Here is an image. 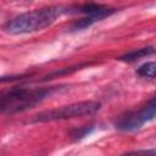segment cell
<instances>
[{"label":"cell","instance_id":"cell-1","mask_svg":"<svg viewBox=\"0 0 156 156\" xmlns=\"http://www.w3.org/2000/svg\"><path fill=\"white\" fill-rule=\"evenodd\" d=\"M55 90L50 88H24L12 87L0 91V113L12 115L23 112L41 102L45 98L50 96Z\"/></svg>","mask_w":156,"mask_h":156},{"label":"cell","instance_id":"cell-2","mask_svg":"<svg viewBox=\"0 0 156 156\" xmlns=\"http://www.w3.org/2000/svg\"><path fill=\"white\" fill-rule=\"evenodd\" d=\"M65 12L66 7L63 6H48L37 9L13 17L4 26V29L10 34H24L41 30L51 26Z\"/></svg>","mask_w":156,"mask_h":156},{"label":"cell","instance_id":"cell-3","mask_svg":"<svg viewBox=\"0 0 156 156\" xmlns=\"http://www.w3.org/2000/svg\"><path fill=\"white\" fill-rule=\"evenodd\" d=\"M101 104L98 101H79L74 104H69L66 106L56 107L49 111H43L34 115L30 118V122H50L57 119H67L74 117H82L87 115H93L100 110Z\"/></svg>","mask_w":156,"mask_h":156},{"label":"cell","instance_id":"cell-4","mask_svg":"<svg viewBox=\"0 0 156 156\" xmlns=\"http://www.w3.org/2000/svg\"><path fill=\"white\" fill-rule=\"evenodd\" d=\"M156 115V102L155 98H152L149 104L139 111L128 112L124 116L119 117L116 122V128L123 132H133L139 129L145 122L152 121Z\"/></svg>","mask_w":156,"mask_h":156},{"label":"cell","instance_id":"cell-5","mask_svg":"<svg viewBox=\"0 0 156 156\" xmlns=\"http://www.w3.org/2000/svg\"><path fill=\"white\" fill-rule=\"evenodd\" d=\"M78 11L87 13L88 16H96L100 18H105L115 12V9L100 5V4H83L78 6Z\"/></svg>","mask_w":156,"mask_h":156},{"label":"cell","instance_id":"cell-6","mask_svg":"<svg viewBox=\"0 0 156 156\" xmlns=\"http://www.w3.org/2000/svg\"><path fill=\"white\" fill-rule=\"evenodd\" d=\"M152 54H155V46H146V48H141V49L130 51V52L118 57V60L124 61V62H134L141 57H145V56H149Z\"/></svg>","mask_w":156,"mask_h":156},{"label":"cell","instance_id":"cell-7","mask_svg":"<svg viewBox=\"0 0 156 156\" xmlns=\"http://www.w3.org/2000/svg\"><path fill=\"white\" fill-rule=\"evenodd\" d=\"M136 73L141 77H146V78H155V73H156V63L152 62H146L144 65H141L138 69Z\"/></svg>","mask_w":156,"mask_h":156},{"label":"cell","instance_id":"cell-8","mask_svg":"<svg viewBox=\"0 0 156 156\" xmlns=\"http://www.w3.org/2000/svg\"><path fill=\"white\" fill-rule=\"evenodd\" d=\"M100 20H102V18L96 17V16H87V17H84V18L77 21L76 23H73V26L71 27V29H72V30L84 29V28H87V27H90L93 23H95V22H98V21H100Z\"/></svg>","mask_w":156,"mask_h":156},{"label":"cell","instance_id":"cell-9","mask_svg":"<svg viewBox=\"0 0 156 156\" xmlns=\"http://www.w3.org/2000/svg\"><path fill=\"white\" fill-rule=\"evenodd\" d=\"M93 126H85V127H82V128H78V129H74L71 132V136L74 139V140H79L82 138H84L87 134H89L91 130H93Z\"/></svg>","mask_w":156,"mask_h":156},{"label":"cell","instance_id":"cell-10","mask_svg":"<svg viewBox=\"0 0 156 156\" xmlns=\"http://www.w3.org/2000/svg\"><path fill=\"white\" fill-rule=\"evenodd\" d=\"M122 156H156L155 150H139V151H130Z\"/></svg>","mask_w":156,"mask_h":156}]
</instances>
